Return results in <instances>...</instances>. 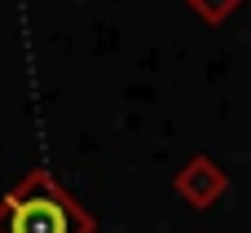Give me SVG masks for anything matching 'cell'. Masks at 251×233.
<instances>
[{
  "label": "cell",
  "instance_id": "cell-1",
  "mask_svg": "<svg viewBox=\"0 0 251 233\" xmlns=\"http://www.w3.org/2000/svg\"><path fill=\"white\" fill-rule=\"evenodd\" d=\"M0 233H88V216L49 176H31L0 203Z\"/></svg>",
  "mask_w": 251,
  "mask_h": 233
}]
</instances>
